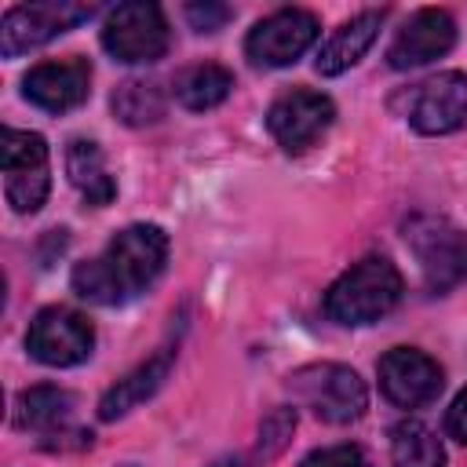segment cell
<instances>
[{
  "mask_svg": "<svg viewBox=\"0 0 467 467\" xmlns=\"http://www.w3.org/2000/svg\"><path fill=\"white\" fill-rule=\"evenodd\" d=\"M405 244L412 248L427 292L441 296L467 281V230L441 215H412L405 223Z\"/></svg>",
  "mask_w": 467,
  "mask_h": 467,
  "instance_id": "277c9868",
  "label": "cell"
},
{
  "mask_svg": "<svg viewBox=\"0 0 467 467\" xmlns=\"http://www.w3.org/2000/svg\"><path fill=\"white\" fill-rule=\"evenodd\" d=\"M401 292H405L401 270L387 255H365L328 285L325 314L336 325L361 328L387 317L401 303Z\"/></svg>",
  "mask_w": 467,
  "mask_h": 467,
  "instance_id": "7a4b0ae2",
  "label": "cell"
},
{
  "mask_svg": "<svg viewBox=\"0 0 467 467\" xmlns=\"http://www.w3.org/2000/svg\"><path fill=\"white\" fill-rule=\"evenodd\" d=\"M22 95L44 113H69L91 95V62L80 55L40 62L22 77Z\"/></svg>",
  "mask_w": 467,
  "mask_h": 467,
  "instance_id": "5bb4252c",
  "label": "cell"
},
{
  "mask_svg": "<svg viewBox=\"0 0 467 467\" xmlns=\"http://www.w3.org/2000/svg\"><path fill=\"white\" fill-rule=\"evenodd\" d=\"M288 394L310 409L321 423H332V427H343V423H354L365 416L368 409V390H365V379L350 368V365H339V361H314V365H303L296 368L288 379H285Z\"/></svg>",
  "mask_w": 467,
  "mask_h": 467,
  "instance_id": "3957f363",
  "label": "cell"
},
{
  "mask_svg": "<svg viewBox=\"0 0 467 467\" xmlns=\"http://www.w3.org/2000/svg\"><path fill=\"white\" fill-rule=\"evenodd\" d=\"M171 365H175V347H161L153 358H146L139 368H131L124 379H117L99 398V420L113 423V420L128 416L131 409H139L142 401H150L164 387V379L171 376Z\"/></svg>",
  "mask_w": 467,
  "mask_h": 467,
  "instance_id": "2e32d148",
  "label": "cell"
},
{
  "mask_svg": "<svg viewBox=\"0 0 467 467\" xmlns=\"http://www.w3.org/2000/svg\"><path fill=\"white\" fill-rule=\"evenodd\" d=\"M445 434L460 445H467V387L452 398V405L445 409Z\"/></svg>",
  "mask_w": 467,
  "mask_h": 467,
  "instance_id": "d4e9b609",
  "label": "cell"
},
{
  "mask_svg": "<svg viewBox=\"0 0 467 467\" xmlns=\"http://www.w3.org/2000/svg\"><path fill=\"white\" fill-rule=\"evenodd\" d=\"M292 431H296V409H270L266 416H263V423H259V441H255V460H274L285 445H288V438H292Z\"/></svg>",
  "mask_w": 467,
  "mask_h": 467,
  "instance_id": "7402d4cb",
  "label": "cell"
},
{
  "mask_svg": "<svg viewBox=\"0 0 467 467\" xmlns=\"http://www.w3.org/2000/svg\"><path fill=\"white\" fill-rule=\"evenodd\" d=\"M208 467H248V460H244V456H219V460H212Z\"/></svg>",
  "mask_w": 467,
  "mask_h": 467,
  "instance_id": "484cf974",
  "label": "cell"
},
{
  "mask_svg": "<svg viewBox=\"0 0 467 467\" xmlns=\"http://www.w3.org/2000/svg\"><path fill=\"white\" fill-rule=\"evenodd\" d=\"M95 15L91 4H73V0H36V4H15L4 11L0 22V55L18 58L29 55L55 36L69 33L73 26L88 22Z\"/></svg>",
  "mask_w": 467,
  "mask_h": 467,
  "instance_id": "ba28073f",
  "label": "cell"
},
{
  "mask_svg": "<svg viewBox=\"0 0 467 467\" xmlns=\"http://www.w3.org/2000/svg\"><path fill=\"white\" fill-rule=\"evenodd\" d=\"M456 44V22L445 7H420L409 15V22L394 33L387 47L390 69H416L441 55H449Z\"/></svg>",
  "mask_w": 467,
  "mask_h": 467,
  "instance_id": "4fadbf2b",
  "label": "cell"
},
{
  "mask_svg": "<svg viewBox=\"0 0 467 467\" xmlns=\"http://www.w3.org/2000/svg\"><path fill=\"white\" fill-rule=\"evenodd\" d=\"M376 376H379L383 398L398 409H423V405L438 401V394L445 387L441 365L416 347H390L376 361Z\"/></svg>",
  "mask_w": 467,
  "mask_h": 467,
  "instance_id": "7c38bea8",
  "label": "cell"
},
{
  "mask_svg": "<svg viewBox=\"0 0 467 467\" xmlns=\"http://www.w3.org/2000/svg\"><path fill=\"white\" fill-rule=\"evenodd\" d=\"M230 91H234V73L223 62H193V66L179 69L171 80L175 102L190 113H204V109L223 106L230 99Z\"/></svg>",
  "mask_w": 467,
  "mask_h": 467,
  "instance_id": "d6986e66",
  "label": "cell"
},
{
  "mask_svg": "<svg viewBox=\"0 0 467 467\" xmlns=\"http://www.w3.org/2000/svg\"><path fill=\"white\" fill-rule=\"evenodd\" d=\"M73 409H77V394L73 390L55 387V383H36V387H26L15 398V427L51 438V434L69 427Z\"/></svg>",
  "mask_w": 467,
  "mask_h": 467,
  "instance_id": "e0dca14e",
  "label": "cell"
},
{
  "mask_svg": "<svg viewBox=\"0 0 467 467\" xmlns=\"http://www.w3.org/2000/svg\"><path fill=\"white\" fill-rule=\"evenodd\" d=\"M321 33V22L306 7H277L259 18L244 36V58L259 69H281L299 62Z\"/></svg>",
  "mask_w": 467,
  "mask_h": 467,
  "instance_id": "9c48e42d",
  "label": "cell"
},
{
  "mask_svg": "<svg viewBox=\"0 0 467 467\" xmlns=\"http://www.w3.org/2000/svg\"><path fill=\"white\" fill-rule=\"evenodd\" d=\"M387 22V7H372V11H361L354 18H347L339 29H332V36L321 44L317 58H314V69L321 77H339L347 73L350 66H358L365 58V51L376 44L379 36V26Z\"/></svg>",
  "mask_w": 467,
  "mask_h": 467,
  "instance_id": "9a60e30c",
  "label": "cell"
},
{
  "mask_svg": "<svg viewBox=\"0 0 467 467\" xmlns=\"http://www.w3.org/2000/svg\"><path fill=\"white\" fill-rule=\"evenodd\" d=\"M26 350L40 365L73 368L91 358L95 328L84 314H77L69 306H44L33 314V321L26 328Z\"/></svg>",
  "mask_w": 467,
  "mask_h": 467,
  "instance_id": "8fae6325",
  "label": "cell"
},
{
  "mask_svg": "<svg viewBox=\"0 0 467 467\" xmlns=\"http://www.w3.org/2000/svg\"><path fill=\"white\" fill-rule=\"evenodd\" d=\"M0 164H4V197L11 212L33 215L44 208L51 190V153L44 135L4 124L0 131Z\"/></svg>",
  "mask_w": 467,
  "mask_h": 467,
  "instance_id": "5b68a950",
  "label": "cell"
},
{
  "mask_svg": "<svg viewBox=\"0 0 467 467\" xmlns=\"http://www.w3.org/2000/svg\"><path fill=\"white\" fill-rule=\"evenodd\" d=\"M109 109H113V117H117L120 124H128V128H150V124H157V120L164 117L168 99H164V91H161L157 80L128 77V80H120V84L113 88Z\"/></svg>",
  "mask_w": 467,
  "mask_h": 467,
  "instance_id": "ffe728a7",
  "label": "cell"
},
{
  "mask_svg": "<svg viewBox=\"0 0 467 467\" xmlns=\"http://www.w3.org/2000/svg\"><path fill=\"white\" fill-rule=\"evenodd\" d=\"M171 33L168 18L150 0H128L117 4L102 22V47L113 62L124 66H150L168 55Z\"/></svg>",
  "mask_w": 467,
  "mask_h": 467,
  "instance_id": "8992f818",
  "label": "cell"
},
{
  "mask_svg": "<svg viewBox=\"0 0 467 467\" xmlns=\"http://www.w3.org/2000/svg\"><path fill=\"white\" fill-rule=\"evenodd\" d=\"M398 113L420 135H452L467 124V73L445 69L394 99Z\"/></svg>",
  "mask_w": 467,
  "mask_h": 467,
  "instance_id": "52a82bcc",
  "label": "cell"
},
{
  "mask_svg": "<svg viewBox=\"0 0 467 467\" xmlns=\"http://www.w3.org/2000/svg\"><path fill=\"white\" fill-rule=\"evenodd\" d=\"M299 467H368L365 460V449L361 445H325V449H314L299 460Z\"/></svg>",
  "mask_w": 467,
  "mask_h": 467,
  "instance_id": "603a6c76",
  "label": "cell"
},
{
  "mask_svg": "<svg viewBox=\"0 0 467 467\" xmlns=\"http://www.w3.org/2000/svg\"><path fill=\"white\" fill-rule=\"evenodd\" d=\"M66 175L91 208H106L117 197V179L109 175L102 146L95 139H73L66 146Z\"/></svg>",
  "mask_w": 467,
  "mask_h": 467,
  "instance_id": "ac0fdd59",
  "label": "cell"
},
{
  "mask_svg": "<svg viewBox=\"0 0 467 467\" xmlns=\"http://www.w3.org/2000/svg\"><path fill=\"white\" fill-rule=\"evenodd\" d=\"M182 15H186L190 29H197V33H219V29L234 18V7H230V4L204 0V4H186Z\"/></svg>",
  "mask_w": 467,
  "mask_h": 467,
  "instance_id": "cb8c5ba5",
  "label": "cell"
},
{
  "mask_svg": "<svg viewBox=\"0 0 467 467\" xmlns=\"http://www.w3.org/2000/svg\"><path fill=\"white\" fill-rule=\"evenodd\" d=\"M168 266V234L157 223H131L117 230L106 248L73 266L69 285L80 299L99 306H124L150 292Z\"/></svg>",
  "mask_w": 467,
  "mask_h": 467,
  "instance_id": "6da1fadb",
  "label": "cell"
},
{
  "mask_svg": "<svg viewBox=\"0 0 467 467\" xmlns=\"http://www.w3.org/2000/svg\"><path fill=\"white\" fill-rule=\"evenodd\" d=\"M332 120H336V102L314 88H292V91L277 95L266 109V131L292 157L317 146L325 139V131L332 128Z\"/></svg>",
  "mask_w": 467,
  "mask_h": 467,
  "instance_id": "30bf717a",
  "label": "cell"
},
{
  "mask_svg": "<svg viewBox=\"0 0 467 467\" xmlns=\"http://www.w3.org/2000/svg\"><path fill=\"white\" fill-rule=\"evenodd\" d=\"M120 467H135V463H120Z\"/></svg>",
  "mask_w": 467,
  "mask_h": 467,
  "instance_id": "4316f807",
  "label": "cell"
},
{
  "mask_svg": "<svg viewBox=\"0 0 467 467\" xmlns=\"http://www.w3.org/2000/svg\"><path fill=\"white\" fill-rule=\"evenodd\" d=\"M390 467H445V449L427 423L401 420L390 427Z\"/></svg>",
  "mask_w": 467,
  "mask_h": 467,
  "instance_id": "44dd1931",
  "label": "cell"
}]
</instances>
